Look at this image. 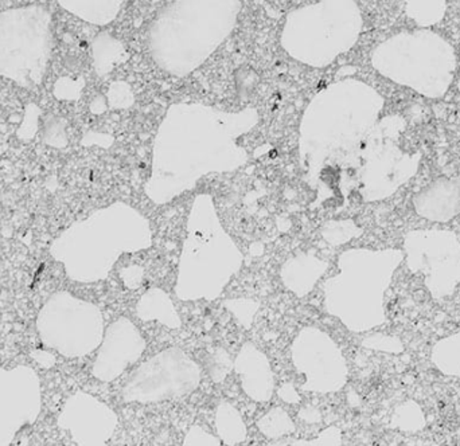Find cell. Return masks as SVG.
<instances>
[{"instance_id": "1", "label": "cell", "mask_w": 460, "mask_h": 446, "mask_svg": "<svg viewBox=\"0 0 460 446\" xmlns=\"http://www.w3.org/2000/svg\"><path fill=\"white\" fill-rule=\"evenodd\" d=\"M201 380L199 363L181 348L170 347L135 369L121 389V398L142 405L182 398L196 391Z\"/></svg>"}, {"instance_id": "2", "label": "cell", "mask_w": 460, "mask_h": 446, "mask_svg": "<svg viewBox=\"0 0 460 446\" xmlns=\"http://www.w3.org/2000/svg\"><path fill=\"white\" fill-rule=\"evenodd\" d=\"M292 363L305 377L303 390L329 394L345 386L346 363L337 343L318 327H305L292 343Z\"/></svg>"}, {"instance_id": "3", "label": "cell", "mask_w": 460, "mask_h": 446, "mask_svg": "<svg viewBox=\"0 0 460 446\" xmlns=\"http://www.w3.org/2000/svg\"><path fill=\"white\" fill-rule=\"evenodd\" d=\"M146 351V340L137 326L120 318L108 328L104 345L93 367L94 377L111 382L137 363Z\"/></svg>"}, {"instance_id": "4", "label": "cell", "mask_w": 460, "mask_h": 446, "mask_svg": "<svg viewBox=\"0 0 460 446\" xmlns=\"http://www.w3.org/2000/svg\"><path fill=\"white\" fill-rule=\"evenodd\" d=\"M233 367L240 377L241 389L252 401L259 404L270 401L275 390V375L264 353L252 343H245Z\"/></svg>"}, {"instance_id": "5", "label": "cell", "mask_w": 460, "mask_h": 446, "mask_svg": "<svg viewBox=\"0 0 460 446\" xmlns=\"http://www.w3.org/2000/svg\"><path fill=\"white\" fill-rule=\"evenodd\" d=\"M137 316L143 321H159L170 329H178L182 326L172 300L159 289H151L140 299Z\"/></svg>"}, {"instance_id": "6", "label": "cell", "mask_w": 460, "mask_h": 446, "mask_svg": "<svg viewBox=\"0 0 460 446\" xmlns=\"http://www.w3.org/2000/svg\"><path fill=\"white\" fill-rule=\"evenodd\" d=\"M216 429H217L218 439L224 445L237 446L243 444L248 437L243 418L240 412L228 402H221L216 412Z\"/></svg>"}, {"instance_id": "7", "label": "cell", "mask_w": 460, "mask_h": 446, "mask_svg": "<svg viewBox=\"0 0 460 446\" xmlns=\"http://www.w3.org/2000/svg\"><path fill=\"white\" fill-rule=\"evenodd\" d=\"M257 428L267 439L279 440L295 433L296 426L283 407H273L257 421Z\"/></svg>"}, {"instance_id": "8", "label": "cell", "mask_w": 460, "mask_h": 446, "mask_svg": "<svg viewBox=\"0 0 460 446\" xmlns=\"http://www.w3.org/2000/svg\"><path fill=\"white\" fill-rule=\"evenodd\" d=\"M182 446H224L218 437L205 431L202 426L194 425L189 429Z\"/></svg>"}, {"instance_id": "9", "label": "cell", "mask_w": 460, "mask_h": 446, "mask_svg": "<svg viewBox=\"0 0 460 446\" xmlns=\"http://www.w3.org/2000/svg\"><path fill=\"white\" fill-rule=\"evenodd\" d=\"M341 431L340 429L332 428L322 432L316 439L314 440H297L292 442L291 446H340L341 445Z\"/></svg>"}, {"instance_id": "10", "label": "cell", "mask_w": 460, "mask_h": 446, "mask_svg": "<svg viewBox=\"0 0 460 446\" xmlns=\"http://www.w3.org/2000/svg\"><path fill=\"white\" fill-rule=\"evenodd\" d=\"M279 397H280L286 404L292 405L302 401V397H300L299 393H296L295 386L292 385V383H286V385L281 386L280 390H279Z\"/></svg>"}, {"instance_id": "11", "label": "cell", "mask_w": 460, "mask_h": 446, "mask_svg": "<svg viewBox=\"0 0 460 446\" xmlns=\"http://www.w3.org/2000/svg\"><path fill=\"white\" fill-rule=\"evenodd\" d=\"M299 417L303 423L310 424V425H313V424H319L322 421L321 412L314 407H303L299 412Z\"/></svg>"}]
</instances>
